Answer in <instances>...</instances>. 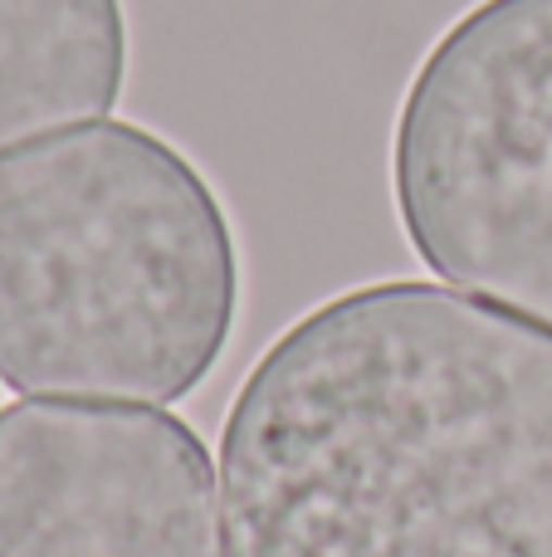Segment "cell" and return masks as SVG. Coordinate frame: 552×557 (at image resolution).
I'll list each match as a JSON object with an SVG mask.
<instances>
[{
  "label": "cell",
  "instance_id": "1",
  "mask_svg": "<svg viewBox=\"0 0 552 557\" xmlns=\"http://www.w3.org/2000/svg\"><path fill=\"white\" fill-rule=\"evenodd\" d=\"M230 557H552V333L430 278L289 323L221 431Z\"/></svg>",
  "mask_w": 552,
  "mask_h": 557
},
{
  "label": "cell",
  "instance_id": "2",
  "mask_svg": "<svg viewBox=\"0 0 552 557\" xmlns=\"http://www.w3.org/2000/svg\"><path fill=\"white\" fill-rule=\"evenodd\" d=\"M240 245L211 176L142 123L0 152V382L172 406L221 367Z\"/></svg>",
  "mask_w": 552,
  "mask_h": 557
},
{
  "label": "cell",
  "instance_id": "3",
  "mask_svg": "<svg viewBox=\"0 0 552 557\" xmlns=\"http://www.w3.org/2000/svg\"><path fill=\"white\" fill-rule=\"evenodd\" d=\"M391 196L430 274L552 333V0H479L426 49Z\"/></svg>",
  "mask_w": 552,
  "mask_h": 557
},
{
  "label": "cell",
  "instance_id": "4",
  "mask_svg": "<svg viewBox=\"0 0 552 557\" xmlns=\"http://www.w3.org/2000/svg\"><path fill=\"white\" fill-rule=\"evenodd\" d=\"M0 557H230L211 450L156 406H5Z\"/></svg>",
  "mask_w": 552,
  "mask_h": 557
},
{
  "label": "cell",
  "instance_id": "5",
  "mask_svg": "<svg viewBox=\"0 0 552 557\" xmlns=\"http://www.w3.org/2000/svg\"><path fill=\"white\" fill-rule=\"evenodd\" d=\"M123 84V0H0V152L103 117Z\"/></svg>",
  "mask_w": 552,
  "mask_h": 557
}]
</instances>
